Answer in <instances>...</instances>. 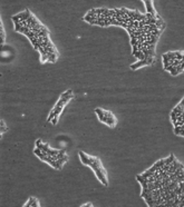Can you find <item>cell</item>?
I'll use <instances>...</instances> for the list:
<instances>
[{
	"instance_id": "6da1fadb",
	"label": "cell",
	"mask_w": 184,
	"mask_h": 207,
	"mask_svg": "<svg viewBox=\"0 0 184 207\" xmlns=\"http://www.w3.org/2000/svg\"><path fill=\"white\" fill-rule=\"evenodd\" d=\"M79 157H80V161L83 163L84 165L89 166L92 168L93 171L95 173L96 177L98 178V180L101 182V184L104 185V186H107L108 185V182H107V173H106V170L104 169V167L101 165L99 158L89 156V155L85 154L84 152H79Z\"/></svg>"
},
{
	"instance_id": "7a4b0ae2",
	"label": "cell",
	"mask_w": 184,
	"mask_h": 207,
	"mask_svg": "<svg viewBox=\"0 0 184 207\" xmlns=\"http://www.w3.org/2000/svg\"><path fill=\"white\" fill-rule=\"evenodd\" d=\"M72 98H73V92H72V89H68V90H66L65 92H63V94L60 95V98L58 99L55 107L51 109L50 114H49L48 118H47V121H48V123L51 121L53 125L57 124V123H58V119H59L60 114H61V111L64 109V107L66 106V104H67Z\"/></svg>"
},
{
	"instance_id": "3957f363",
	"label": "cell",
	"mask_w": 184,
	"mask_h": 207,
	"mask_svg": "<svg viewBox=\"0 0 184 207\" xmlns=\"http://www.w3.org/2000/svg\"><path fill=\"white\" fill-rule=\"evenodd\" d=\"M95 113L97 114V117H98L99 121L106 124L107 126H110V128H114L116 126V124H117V119H116L115 117H113V118L106 117V116L104 115V113H103V109H101V108H96V109H95Z\"/></svg>"
},
{
	"instance_id": "277c9868",
	"label": "cell",
	"mask_w": 184,
	"mask_h": 207,
	"mask_svg": "<svg viewBox=\"0 0 184 207\" xmlns=\"http://www.w3.org/2000/svg\"><path fill=\"white\" fill-rule=\"evenodd\" d=\"M154 62V58L153 59H143V60H137V62H135L134 65H131V69L136 70V69L144 67V66H148V65H152Z\"/></svg>"
},
{
	"instance_id": "5b68a950",
	"label": "cell",
	"mask_w": 184,
	"mask_h": 207,
	"mask_svg": "<svg viewBox=\"0 0 184 207\" xmlns=\"http://www.w3.org/2000/svg\"><path fill=\"white\" fill-rule=\"evenodd\" d=\"M143 1H144V4H145V7H146V12H148V14H152L156 19H161V17H160V16L156 14V11H155L154 7H153L152 0H143Z\"/></svg>"
},
{
	"instance_id": "8992f818",
	"label": "cell",
	"mask_w": 184,
	"mask_h": 207,
	"mask_svg": "<svg viewBox=\"0 0 184 207\" xmlns=\"http://www.w3.org/2000/svg\"><path fill=\"white\" fill-rule=\"evenodd\" d=\"M23 206L26 207V206H40V204H39V202H38V199H36V198L35 197H30L29 198V200H28L27 203H26V204H25V205H23Z\"/></svg>"
},
{
	"instance_id": "52a82bcc",
	"label": "cell",
	"mask_w": 184,
	"mask_h": 207,
	"mask_svg": "<svg viewBox=\"0 0 184 207\" xmlns=\"http://www.w3.org/2000/svg\"><path fill=\"white\" fill-rule=\"evenodd\" d=\"M5 38H6L5 29H4V26H1V42L2 44H5Z\"/></svg>"
},
{
	"instance_id": "ba28073f",
	"label": "cell",
	"mask_w": 184,
	"mask_h": 207,
	"mask_svg": "<svg viewBox=\"0 0 184 207\" xmlns=\"http://www.w3.org/2000/svg\"><path fill=\"white\" fill-rule=\"evenodd\" d=\"M7 130V127H6V124L4 120H1V134H4Z\"/></svg>"
},
{
	"instance_id": "9c48e42d",
	"label": "cell",
	"mask_w": 184,
	"mask_h": 207,
	"mask_svg": "<svg viewBox=\"0 0 184 207\" xmlns=\"http://www.w3.org/2000/svg\"><path fill=\"white\" fill-rule=\"evenodd\" d=\"M82 206H93V204L92 203H86V204H84V205H82Z\"/></svg>"
}]
</instances>
